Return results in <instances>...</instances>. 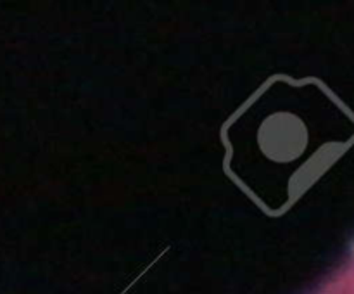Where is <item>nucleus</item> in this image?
Wrapping results in <instances>:
<instances>
[{"instance_id": "1", "label": "nucleus", "mask_w": 354, "mask_h": 294, "mask_svg": "<svg viewBox=\"0 0 354 294\" xmlns=\"http://www.w3.org/2000/svg\"><path fill=\"white\" fill-rule=\"evenodd\" d=\"M327 294H354V256L346 261L341 272L334 277Z\"/></svg>"}]
</instances>
